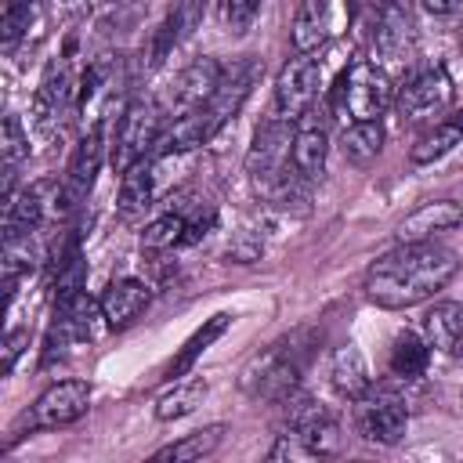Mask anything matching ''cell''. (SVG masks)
Wrapping results in <instances>:
<instances>
[{"label":"cell","instance_id":"1","mask_svg":"<svg viewBox=\"0 0 463 463\" xmlns=\"http://www.w3.org/2000/svg\"><path fill=\"white\" fill-rule=\"evenodd\" d=\"M456 271H459V257L449 246H438L434 239L398 242L394 250H387L369 264L362 289L376 307L405 311L445 289Z\"/></svg>","mask_w":463,"mask_h":463},{"label":"cell","instance_id":"2","mask_svg":"<svg viewBox=\"0 0 463 463\" xmlns=\"http://www.w3.org/2000/svg\"><path fill=\"white\" fill-rule=\"evenodd\" d=\"M394 105V83L383 65L373 58H354L340 80H336V109L358 123V119H380Z\"/></svg>","mask_w":463,"mask_h":463},{"label":"cell","instance_id":"3","mask_svg":"<svg viewBox=\"0 0 463 463\" xmlns=\"http://www.w3.org/2000/svg\"><path fill=\"white\" fill-rule=\"evenodd\" d=\"M304 358L297 351V340H279L268 351H260L239 376V387L257 402H286L300 387Z\"/></svg>","mask_w":463,"mask_h":463},{"label":"cell","instance_id":"4","mask_svg":"<svg viewBox=\"0 0 463 463\" xmlns=\"http://www.w3.org/2000/svg\"><path fill=\"white\" fill-rule=\"evenodd\" d=\"M163 127H166V116L156 101L148 98H134L123 112H119V123H116V134H112V145H109V163L116 174L130 170L134 163L148 159L163 137Z\"/></svg>","mask_w":463,"mask_h":463},{"label":"cell","instance_id":"5","mask_svg":"<svg viewBox=\"0 0 463 463\" xmlns=\"http://www.w3.org/2000/svg\"><path fill=\"white\" fill-rule=\"evenodd\" d=\"M354 430L373 445H398L409 427V405L391 387H369L362 398H354Z\"/></svg>","mask_w":463,"mask_h":463},{"label":"cell","instance_id":"6","mask_svg":"<svg viewBox=\"0 0 463 463\" xmlns=\"http://www.w3.org/2000/svg\"><path fill=\"white\" fill-rule=\"evenodd\" d=\"M452 101V76L445 65H423L412 76H405L402 87H394V109L402 119H430Z\"/></svg>","mask_w":463,"mask_h":463},{"label":"cell","instance_id":"7","mask_svg":"<svg viewBox=\"0 0 463 463\" xmlns=\"http://www.w3.org/2000/svg\"><path fill=\"white\" fill-rule=\"evenodd\" d=\"M322 87V65L311 54H293L279 76H275V94H271V109L279 119H297L304 109L315 105V94Z\"/></svg>","mask_w":463,"mask_h":463},{"label":"cell","instance_id":"8","mask_svg":"<svg viewBox=\"0 0 463 463\" xmlns=\"http://www.w3.org/2000/svg\"><path fill=\"white\" fill-rule=\"evenodd\" d=\"M253 80H257V65H253V61H235L232 69L221 72V83H217V90L210 94V101L192 112L195 123H199L203 141H210V137L242 109V101H246L250 90H253Z\"/></svg>","mask_w":463,"mask_h":463},{"label":"cell","instance_id":"9","mask_svg":"<svg viewBox=\"0 0 463 463\" xmlns=\"http://www.w3.org/2000/svg\"><path fill=\"white\" fill-rule=\"evenodd\" d=\"M90 383L87 380H58L51 383L25 412V427L29 430H54V427H69L80 416H87L90 409Z\"/></svg>","mask_w":463,"mask_h":463},{"label":"cell","instance_id":"10","mask_svg":"<svg viewBox=\"0 0 463 463\" xmlns=\"http://www.w3.org/2000/svg\"><path fill=\"white\" fill-rule=\"evenodd\" d=\"M286 405V430H293L297 438H304L315 456H333L340 449V423L336 416L311 394H293L282 402Z\"/></svg>","mask_w":463,"mask_h":463},{"label":"cell","instance_id":"11","mask_svg":"<svg viewBox=\"0 0 463 463\" xmlns=\"http://www.w3.org/2000/svg\"><path fill=\"white\" fill-rule=\"evenodd\" d=\"M289 127L293 123L279 119V116H271V119H264L257 127L253 145L246 152V174H250L253 184H260V181H268V177H275V174H282L289 166V141H293Z\"/></svg>","mask_w":463,"mask_h":463},{"label":"cell","instance_id":"12","mask_svg":"<svg viewBox=\"0 0 463 463\" xmlns=\"http://www.w3.org/2000/svg\"><path fill=\"white\" fill-rule=\"evenodd\" d=\"M326 156H329V134H326V112H318L315 105L304 109L297 119H293V141H289V166L315 181L326 166Z\"/></svg>","mask_w":463,"mask_h":463},{"label":"cell","instance_id":"13","mask_svg":"<svg viewBox=\"0 0 463 463\" xmlns=\"http://www.w3.org/2000/svg\"><path fill=\"white\" fill-rule=\"evenodd\" d=\"M221 72H224V65H221L217 58H206V54H203V58L188 61V65L174 76V87H170V112H174V116H184V112L203 109V105L210 101V94L217 90Z\"/></svg>","mask_w":463,"mask_h":463},{"label":"cell","instance_id":"14","mask_svg":"<svg viewBox=\"0 0 463 463\" xmlns=\"http://www.w3.org/2000/svg\"><path fill=\"white\" fill-rule=\"evenodd\" d=\"M105 159V137H101V127L87 130L80 137V145L72 148V159L65 166V177H61V195H65V206L76 210L90 188H94V177H98V166Z\"/></svg>","mask_w":463,"mask_h":463},{"label":"cell","instance_id":"15","mask_svg":"<svg viewBox=\"0 0 463 463\" xmlns=\"http://www.w3.org/2000/svg\"><path fill=\"white\" fill-rule=\"evenodd\" d=\"M459 224H463V203L459 199H430L398 221L394 239L398 242H430L441 232H452Z\"/></svg>","mask_w":463,"mask_h":463},{"label":"cell","instance_id":"16","mask_svg":"<svg viewBox=\"0 0 463 463\" xmlns=\"http://www.w3.org/2000/svg\"><path fill=\"white\" fill-rule=\"evenodd\" d=\"M69 98H72L69 65L65 61H51L43 80H40V87H36V94H33V127L51 134L61 123V116L69 109Z\"/></svg>","mask_w":463,"mask_h":463},{"label":"cell","instance_id":"17","mask_svg":"<svg viewBox=\"0 0 463 463\" xmlns=\"http://www.w3.org/2000/svg\"><path fill=\"white\" fill-rule=\"evenodd\" d=\"M54 304H58V311H54V326H51V329H58L69 344H76V340H94L98 329L109 326L105 315H101V300L87 297V289H80V293H72V297H65V300H54Z\"/></svg>","mask_w":463,"mask_h":463},{"label":"cell","instance_id":"18","mask_svg":"<svg viewBox=\"0 0 463 463\" xmlns=\"http://www.w3.org/2000/svg\"><path fill=\"white\" fill-rule=\"evenodd\" d=\"M333 25H336L333 0H300L293 25H289V40H293L297 54H315L329 40Z\"/></svg>","mask_w":463,"mask_h":463},{"label":"cell","instance_id":"19","mask_svg":"<svg viewBox=\"0 0 463 463\" xmlns=\"http://www.w3.org/2000/svg\"><path fill=\"white\" fill-rule=\"evenodd\" d=\"M373 51L387 61H402L412 51V22L398 4H383L373 18Z\"/></svg>","mask_w":463,"mask_h":463},{"label":"cell","instance_id":"20","mask_svg":"<svg viewBox=\"0 0 463 463\" xmlns=\"http://www.w3.org/2000/svg\"><path fill=\"white\" fill-rule=\"evenodd\" d=\"M423 333L434 351L463 358V300H438L423 315Z\"/></svg>","mask_w":463,"mask_h":463},{"label":"cell","instance_id":"21","mask_svg":"<svg viewBox=\"0 0 463 463\" xmlns=\"http://www.w3.org/2000/svg\"><path fill=\"white\" fill-rule=\"evenodd\" d=\"M98 300H101L105 322H109L112 329H123V326H130V322L148 307L152 293H148V286L137 282V279H116V282L105 286V293H101Z\"/></svg>","mask_w":463,"mask_h":463},{"label":"cell","instance_id":"22","mask_svg":"<svg viewBox=\"0 0 463 463\" xmlns=\"http://www.w3.org/2000/svg\"><path fill=\"white\" fill-rule=\"evenodd\" d=\"M329 383L340 398L354 402L362 398L369 387H373V376H369V365H365V354L354 347V344H340L329 358Z\"/></svg>","mask_w":463,"mask_h":463},{"label":"cell","instance_id":"23","mask_svg":"<svg viewBox=\"0 0 463 463\" xmlns=\"http://www.w3.org/2000/svg\"><path fill=\"white\" fill-rule=\"evenodd\" d=\"M156 181H159V159L148 156L141 163H134L130 170L119 174V210L127 217L145 213L156 199Z\"/></svg>","mask_w":463,"mask_h":463},{"label":"cell","instance_id":"24","mask_svg":"<svg viewBox=\"0 0 463 463\" xmlns=\"http://www.w3.org/2000/svg\"><path fill=\"white\" fill-rule=\"evenodd\" d=\"M427 365H430V340L420 336V333H412V329L398 333L394 344H391V354H387L391 376H398V380H416V376L427 373Z\"/></svg>","mask_w":463,"mask_h":463},{"label":"cell","instance_id":"25","mask_svg":"<svg viewBox=\"0 0 463 463\" xmlns=\"http://www.w3.org/2000/svg\"><path fill=\"white\" fill-rule=\"evenodd\" d=\"M459 141H463V109H459L456 116L434 123L430 130H423V134L416 137V145L409 148V159H412L416 166H427V163L441 159L445 152H452Z\"/></svg>","mask_w":463,"mask_h":463},{"label":"cell","instance_id":"26","mask_svg":"<svg viewBox=\"0 0 463 463\" xmlns=\"http://www.w3.org/2000/svg\"><path fill=\"white\" fill-rule=\"evenodd\" d=\"M383 123L380 119H358L351 127H344V137H340V148H344V159L354 163V166H369L380 152H383Z\"/></svg>","mask_w":463,"mask_h":463},{"label":"cell","instance_id":"27","mask_svg":"<svg viewBox=\"0 0 463 463\" xmlns=\"http://www.w3.org/2000/svg\"><path fill=\"white\" fill-rule=\"evenodd\" d=\"M174 246H192V228H188V217L181 210H166L159 213L145 232H141V250L145 253H166Z\"/></svg>","mask_w":463,"mask_h":463},{"label":"cell","instance_id":"28","mask_svg":"<svg viewBox=\"0 0 463 463\" xmlns=\"http://www.w3.org/2000/svg\"><path fill=\"white\" fill-rule=\"evenodd\" d=\"M221 441H224V423H210V427H203V430H192V434H184V438H177V441L163 445L152 459L195 463V459H203V456L217 452V445H221Z\"/></svg>","mask_w":463,"mask_h":463},{"label":"cell","instance_id":"29","mask_svg":"<svg viewBox=\"0 0 463 463\" xmlns=\"http://www.w3.org/2000/svg\"><path fill=\"white\" fill-rule=\"evenodd\" d=\"M203 398H206V380L203 376L181 380V383H174L170 391H163L156 398V420H163V423L184 420V416H192L203 405Z\"/></svg>","mask_w":463,"mask_h":463},{"label":"cell","instance_id":"30","mask_svg":"<svg viewBox=\"0 0 463 463\" xmlns=\"http://www.w3.org/2000/svg\"><path fill=\"white\" fill-rule=\"evenodd\" d=\"M228 326H232V315H228V311L210 315V318H206V322H203V326H199V329H195V333L184 340V347H181V351H177V358L170 362L166 376H184V373H188V369L199 362V354H203V351H206V347H210V344H213V340H217V336H221Z\"/></svg>","mask_w":463,"mask_h":463},{"label":"cell","instance_id":"31","mask_svg":"<svg viewBox=\"0 0 463 463\" xmlns=\"http://www.w3.org/2000/svg\"><path fill=\"white\" fill-rule=\"evenodd\" d=\"M0 156H4V174H7V199H11V181H14V170L18 163L29 156V134L22 130V119L14 112L4 116V137H0Z\"/></svg>","mask_w":463,"mask_h":463},{"label":"cell","instance_id":"32","mask_svg":"<svg viewBox=\"0 0 463 463\" xmlns=\"http://www.w3.org/2000/svg\"><path fill=\"white\" fill-rule=\"evenodd\" d=\"M257 14H260V0H217V22L232 36H242Z\"/></svg>","mask_w":463,"mask_h":463},{"label":"cell","instance_id":"33","mask_svg":"<svg viewBox=\"0 0 463 463\" xmlns=\"http://www.w3.org/2000/svg\"><path fill=\"white\" fill-rule=\"evenodd\" d=\"M268 459H271V463H311V459H318V456H315V449H311L304 438H297L293 430H286V434H279L275 445L268 449Z\"/></svg>","mask_w":463,"mask_h":463},{"label":"cell","instance_id":"34","mask_svg":"<svg viewBox=\"0 0 463 463\" xmlns=\"http://www.w3.org/2000/svg\"><path fill=\"white\" fill-rule=\"evenodd\" d=\"M36 0H4V47H14L18 36L29 29Z\"/></svg>","mask_w":463,"mask_h":463},{"label":"cell","instance_id":"35","mask_svg":"<svg viewBox=\"0 0 463 463\" xmlns=\"http://www.w3.org/2000/svg\"><path fill=\"white\" fill-rule=\"evenodd\" d=\"M25 344H29V333H25V329H11V333H7V340H4V365H0L4 376L14 369V362H18V354L25 351Z\"/></svg>","mask_w":463,"mask_h":463},{"label":"cell","instance_id":"36","mask_svg":"<svg viewBox=\"0 0 463 463\" xmlns=\"http://www.w3.org/2000/svg\"><path fill=\"white\" fill-rule=\"evenodd\" d=\"M420 7L430 11V14H438V18H445V14L463 11V0H420Z\"/></svg>","mask_w":463,"mask_h":463},{"label":"cell","instance_id":"37","mask_svg":"<svg viewBox=\"0 0 463 463\" xmlns=\"http://www.w3.org/2000/svg\"><path fill=\"white\" fill-rule=\"evenodd\" d=\"M174 4H192V7H203V0H174Z\"/></svg>","mask_w":463,"mask_h":463},{"label":"cell","instance_id":"38","mask_svg":"<svg viewBox=\"0 0 463 463\" xmlns=\"http://www.w3.org/2000/svg\"><path fill=\"white\" fill-rule=\"evenodd\" d=\"M459 409H463V394H459Z\"/></svg>","mask_w":463,"mask_h":463},{"label":"cell","instance_id":"39","mask_svg":"<svg viewBox=\"0 0 463 463\" xmlns=\"http://www.w3.org/2000/svg\"><path fill=\"white\" fill-rule=\"evenodd\" d=\"M459 33H463V25H459Z\"/></svg>","mask_w":463,"mask_h":463}]
</instances>
